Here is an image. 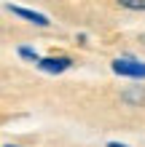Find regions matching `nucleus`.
I'll return each instance as SVG.
<instances>
[{
    "instance_id": "f257e3e1",
    "label": "nucleus",
    "mask_w": 145,
    "mask_h": 147,
    "mask_svg": "<svg viewBox=\"0 0 145 147\" xmlns=\"http://www.w3.org/2000/svg\"><path fill=\"white\" fill-rule=\"evenodd\" d=\"M110 70L113 75L126 78V80H145V62H140L134 54H121L118 59H113Z\"/></svg>"
},
{
    "instance_id": "f03ea898",
    "label": "nucleus",
    "mask_w": 145,
    "mask_h": 147,
    "mask_svg": "<svg viewBox=\"0 0 145 147\" xmlns=\"http://www.w3.org/2000/svg\"><path fill=\"white\" fill-rule=\"evenodd\" d=\"M75 62H73V56H67V54H51V56H38V62H35V67L40 72H46V75H62V72H67L73 67Z\"/></svg>"
},
{
    "instance_id": "7ed1b4c3",
    "label": "nucleus",
    "mask_w": 145,
    "mask_h": 147,
    "mask_svg": "<svg viewBox=\"0 0 145 147\" xmlns=\"http://www.w3.org/2000/svg\"><path fill=\"white\" fill-rule=\"evenodd\" d=\"M5 11L8 13H14V16H19L22 22H27V24H35V27H48L51 19L46 13H40V11H32V8H22V5H14V3H8L5 5Z\"/></svg>"
},
{
    "instance_id": "20e7f679",
    "label": "nucleus",
    "mask_w": 145,
    "mask_h": 147,
    "mask_svg": "<svg viewBox=\"0 0 145 147\" xmlns=\"http://www.w3.org/2000/svg\"><path fill=\"white\" fill-rule=\"evenodd\" d=\"M118 99H121L126 107H142V105H145V86H142V83L126 86V88H121Z\"/></svg>"
},
{
    "instance_id": "39448f33",
    "label": "nucleus",
    "mask_w": 145,
    "mask_h": 147,
    "mask_svg": "<svg viewBox=\"0 0 145 147\" xmlns=\"http://www.w3.org/2000/svg\"><path fill=\"white\" fill-rule=\"evenodd\" d=\"M16 54H19V59H24V62H32V64H35L38 56H40L32 46H19V48H16Z\"/></svg>"
},
{
    "instance_id": "423d86ee",
    "label": "nucleus",
    "mask_w": 145,
    "mask_h": 147,
    "mask_svg": "<svg viewBox=\"0 0 145 147\" xmlns=\"http://www.w3.org/2000/svg\"><path fill=\"white\" fill-rule=\"evenodd\" d=\"M116 5L124 11H145V0H116Z\"/></svg>"
},
{
    "instance_id": "0eeeda50",
    "label": "nucleus",
    "mask_w": 145,
    "mask_h": 147,
    "mask_svg": "<svg viewBox=\"0 0 145 147\" xmlns=\"http://www.w3.org/2000/svg\"><path fill=\"white\" fill-rule=\"evenodd\" d=\"M105 147H129V144H126V142H116V139H110Z\"/></svg>"
},
{
    "instance_id": "6e6552de",
    "label": "nucleus",
    "mask_w": 145,
    "mask_h": 147,
    "mask_svg": "<svg viewBox=\"0 0 145 147\" xmlns=\"http://www.w3.org/2000/svg\"><path fill=\"white\" fill-rule=\"evenodd\" d=\"M140 43H145V32H142V35H140Z\"/></svg>"
},
{
    "instance_id": "1a4fd4ad",
    "label": "nucleus",
    "mask_w": 145,
    "mask_h": 147,
    "mask_svg": "<svg viewBox=\"0 0 145 147\" xmlns=\"http://www.w3.org/2000/svg\"><path fill=\"white\" fill-rule=\"evenodd\" d=\"M3 147H19V144H3Z\"/></svg>"
}]
</instances>
